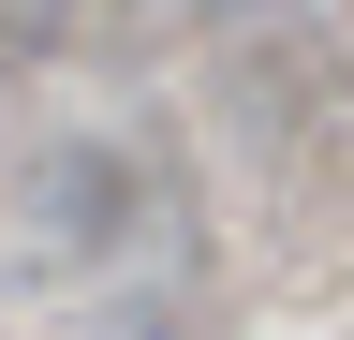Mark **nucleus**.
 <instances>
[{
    "label": "nucleus",
    "mask_w": 354,
    "mask_h": 340,
    "mask_svg": "<svg viewBox=\"0 0 354 340\" xmlns=\"http://www.w3.org/2000/svg\"><path fill=\"white\" fill-rule=\"evenodd\" d=\"M148 222H162V193H148V163H133V148L74 134V148L30 163V237H44V251H133Z\"/></svg>",
    "instance_id": "1"
}]
</instances>
